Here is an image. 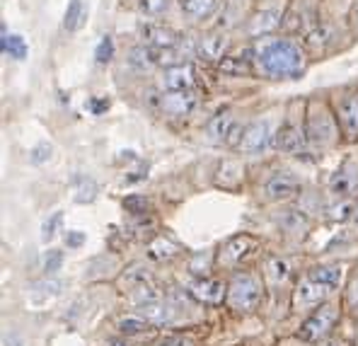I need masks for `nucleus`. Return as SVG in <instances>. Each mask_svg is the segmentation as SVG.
I'll return each mask as SVG.
<instances>
[{
	"mask_svg": "<svg viewBox=\"0 0 358 346\" xmlns=\"http://www.w3.org/2000/svg\"><path fill=\"white\" fill-rule=\"evenodd\" d=\"M266 271H268V279L273 283H281V281H286V276H288V264L281 257H271V259L266 261Z\"/></svg>",
	"mask_w": 358,
	"mask_h": 346,
	"instance_id": "obj_28",
	"label": "nucleus"
},
{
	"mask_svg": "<svg viewBox=\"0 0 358 346\" xmlns=\"http://www.w3.org/2000/svg\"><path fill=\"white\" fill-rule=\"evenodd\" d=\"M167 5H170V0H138L141 13L148 15V17H160L167 10Z\"/></svg>",
	"mask_w": 358,
	"mask_h": 346,
	"instance_id": "obj_30",
	"label": "nucleus"
},
{
	"mask_svg": "<svg viewBox=\"0 0 358 346\" xmlns=\"http://www.w3.org/2000/svg\"><path fill=\"white\" fill-rule=\"evenodd\" d=\"M87 107H90V112H92V114H102V112H107V109H109V99H92Z\"/></svg>",
	"mask_w": 358,
	"mask_h": 346,
	"instance_id": "obj_40",
	"label": "nucleus"
},
{
	"mask_svg": "<svg viewBox=\"0 0 358 346\" xmlns=\"http://www.w3.org/2000/svg\"><path fill=\"white\" fill-rule=\"evenodd\" d=\"M131 66H136L138 71L157 66L155 49H150V46H138V49H134V54H131Z\"/></svg>",
	"mask_w": 358,
	"mask_h": 346,
	"instance_id": "obj_25",
	"label": "nucleus"
},
{
	"mask_svg": "<svg viewBox=\"0 0 358 346\" xmlns=\"http://www.w3.org/2000/svg\"><path fill=\"white\" fill-rule=\"evenodd\" d=\"M305 143H308V134H305V129H300L298 124L286 122L278 129L276 148L283 150V153H300Z\"/></svg>",
	"mask_w": 358,
	"mask_h": 346,
	"instance_id": "obj_15",
	"label": "nucleus"
},
{
	"mask_svg": "<svg viewBox=\"0 0 358 346\" xmlns=\"http://www.w3.org/2000/svg\"><path fill=\"white\" fill-rule=\"evenodd\" d=\"M331 194L341 199H351L358 194V162L356 160H346L339 165V170L331 175L329 180Z\"/></svg>",
	"mask_w": 358,
	"mask_h": 346,
	"instance_id": "obj_8",
	"label": "nucleus"
},
{
	"mask_svg": "<svg viewBox=\"0 0 358 346\" xmlns=\"http://www.w3.org/2000/svg\"><path fill=\"white\" fill-rule=\"evenodd\" d=\"M336 117L346 138H358V92H346L336 102Z\"/></svg>",
	"mask_w": 358,
	"mask_h": 346,
	"instance_id": "obj_9",
	"label": "nucleus"
},
{
	"mask_svg": "<svg viewBox=\"0 0 358 346\" xmlns=\"http://www.w3.org/2000/svg\"><path fill=\"white\" fill-rule=\"evenodd\" d=\"M228 288L223 286L220 281L215 279H208V276H203V279H196L189 283V293H192L196 301L201 303H208V305H215V303H220L225 296H228Z\"/></svg>",
	"mask_w": 358,
	"mask_h": 346,
	"instance_id": "obj_14",
	"label": "nucleus"
},
{
	"mask_svg": "<svg viewBox=\"0 0 358 346\" xmlns=\"http://www.w3.org/2000/svg\"><path fill=\"white\" fill-rule=\"evenodd\" d=\"M51 145L49 143H39L36 148H31V153H29V160L34 162V165H41V162H46L51 157Z\"/></svg>",
	"mask_w": 358,
	"mask_h": 346,
	"instance_id": "obj_37",
	"label": "nucleus"
},
{
	"mask_svg": "<svg viewBox=\"0 0 358 346\" xmlns=\"http://www.w3.org/2000/svg\"><path fill=\"white\" fill-rule=\"evenodd\" d=\"M83 243H85V233H80V230H68L66 233V245L68 247H83Z\"/></svg>",
	"mask_w": 358,
	"mask_h": 346,
	"instance_id": "obj_38",
	"label": "nucleus"
},
{
	"mask_svg": "<svg viewBox=\"0 0 358 346\" xmlns=\"http://www.w3.org/2000/svg\"><path fill=\"white\" fill-rule=\"evenodd\" d=\"M138 31H141V36H143L145 46H150V49H172L179 41L175 29L165 27V24H157V22H141Z\"/></svg>",
	"mask_w": 358,
	"mask_h": 346,
	"instance_id": "obj_11",
	"label": "nucleus"
},
{
	"mask_svg": "<svg viewBox=\"0 0 358 346\" xmlns=\"http://www.w3.org/2000/svg\"><path fill=\"white\" fill-rule=\"evenodd\" d=\"M160 87L165 92H192L196 87V73L187 63L165 68V73L160 78Z\"/></svg>",
	"mask_w": 358,
	"mask_h": 346,
	"instance_id": "obj_6",
	"label": "nucleus"
},
{
	"mask_svg": "<svg viewBox=\"0 0 358 346\" xmlns=\"http://www.w3.org/2000/svg\"><path fill=\"white\" fill-rule=\"evenodd\" d=\"M124 208L131 216H145L150 211V201L145 196H138V194H131V196L124 199Z\"/></svg>",
	"mask_w": 358,
	"mask_h": 346,
	"instance_id": "obj_27",
	"label": "nucleus"
},
{
	"mask_svg": "<svg viewBox=\"0 0 358 346\" xmlns=\"http://www.w3.org/2000/svg\"><path fill=\"white\" fill-rule=\"evenodd\" d=\"M276 223L281 225V230H286L288 235H305V230H308V216H305L303 211H283L281 216L276 218Z\"/></svg>",
	"mask_w": 358,
	"mask_h": 346,
	"instance_id": "obj_18",
	"label": "nucleus"
},
{
	"mask_svg": "<svg viewBox=\"0 0 358 346\" xmlns=\"http://www.w3.org/2000/svg\"><path fill=\"white\" fill-rule=\"evenodd\" d=\"M351 20H354V27L358 31V8H354V13H351Z\"/></svg>",
	"mask_w": 358,
	"mask_h": 346,
	"instance_id": "obj_43",
	"label": "nucleus"
},
{
	"mask_svg": "<svg viewBox=\"0 0 358 346\" xmlns=\"http://www.w3.org/2000/svg\"><path fill=\"white\" fill-rule=\"evenodd\" d=\"M5 346H22V339L17 334H10V337H5Z\"/></svg>",
	"mask_w": 358,
	"mask_h": 346,
	"instance_id": "obj_42",
	"label": "nucleus"
},
{
	"mask_svg": "<svg viewBox=\"0 0 358 346\" xmlns=\"http://www.w3.org/2000/svg\"><path fill=\"white\" fill-rule=\"evenodd\" d=\"M41 264H44L46 274H54V271H59L63 266V252L61 250H49L44 254V261H41Z\"/></svg>",
	"mask_w": 358,
	"mask_h": 346,
	"instance_id": "obj_36",
	"label": "nucleus"
},
{
	"mask_svg": "<svg viewBox=\"0 0 358 346\" xmlns=\"http://www.w3.org/2000/svg\"><path fill=\"white\" fill-rule=\"evenodd\" d=\"M138 315L150 324H167L172 322V310L167 305L157 303H145V305H138Z\"/></svg>",
	"mask_w": 358,
	"mask_h": 346,
	"instance_id": "obj_21",
	"label": "nucleus"
},
{
	"mask_svg": "<svg viewBox=\"0 0 358 346\" xmlns=\"http://www.w3.org/2000/svg\"><path fill=\"white\" fill-rule=\"evenodd\" d=\"M327 293H329L327 286H322V283H317V281L310 279V276H305V279L298 283L296 301L300 303V305H315V303L322 301Z\"/></svg>",
	"mask_w": 358,
	"mask_h": 346,
	"instance_id": "obj_17",
	"label": "nucleus"
},
{
	"mask_svg": "<svg viewBox=\"0 0 358 346\" xmlns=\"http://www.w3.org/2000/svg\"><path fill=\"white\" fill-rule=\"evenodd\" d=\"M124 281L129 283L131 288H138V286H143V283H150V276H148V271H143V266L136 264L124 274Z\"/></svg>",
	"mask_w": 358,
	"mask_h": 346,
	"instance_id": "obj_32",
	"label": "nucleus"
},
{
	"mask_svg": "<svg viewBox=\"0 0 358 346\" xmlns=\"http://www.w3.org/2000/svg\"><path fill=\"white\" fill-rule=\"evenodd\" d=\"M305 134H308L310 143L320 145V148H329V145L336 143L339 129H336L334 117H331V112L324 104H320V102L310 104L308 122H305Z\"/></svg>",
	"mask_w": 358,
	"mask_h": 346,
	"instance_id": "obj_2",
	"label": "nucleus"
},
{
	"mask_svg": "<svg viewBox=\"0 0 358 346\" xmlns=\"http://www.w3.org/2000/svg\"><path fill=\"white\" fill-rule=\"evenodd\" d=\"M271 138H273L271 126H268L266 122H252V124L245 126V131H242V138H240L238 148L247 155H257V153H262V150L268 148Z\"/></svg>",
	"mask_w": 358,
	"mask_h": 346,
	"instance_id": "obj_7",
	"label": "nucleus"
},
{
	"mask_svg": "<svg viewBox=\"0 0 358 346\" xmlns=\"http://www.w3.org/2000/svg\"><path fill=\"white\" fill-rule=\"evenodd\" d=\"M61 220H63V213L56 211L41 223V240H44V243H49V240L56 238V233H59V228H61Z\"/></svg>",
	"mask_w": 358,
	"mask_h": 346,
	"instance_id": "obj_29",
	"label": "nucleus"
},
{
	"mask_svg": "<svg viewBox=\"0 0 358 346\" xmlns=\"http://www.w3.org/2000/svg\"><path fill=\"white\" fill-rule=\"evenodd\" d=\"M94 196H97V185H94V180L80 177V180H78V187H76V201L90 203V201H94Z\"/></svg>",
	"mask_w": 358,
	"mask_h": 346,
	"instance_id": "obj_26",
	"label": "nucleus"
},
{
	"mask_svg": "<svg viewBox=\"0 0 358 346\" xmlns=\"http://www.w3.org/2000/svg\"><path fill=\"white\" fill-rule=\"evenodd\" d=\"M199 104V97L196 92H165L160 97V107L165 114H170V117L175 119H184L189 117V114L196 109Z\"/></svg>",
	"mask_w": 358,
	"mask_h": 346,
	"instance_id": "obj_10",
	"label": "nucleus"
},
{
	"mask_svg": "<svg viewBox=\"0 0 358 346\" xmlns=\"http://www.w3.org/2000/svg\"><path fill=\"white\" fill-rule=\"evenodd\" d=\"M179 5L194 20H206L218 10V0H179Z\"/></svg>",
	"mask_w": 358,
	"mask_h": 346,
	"instance_id": "obj_20",
	"label": "nucleus"
},
{
	"mask_svg": "<svg viewBox=\"0 0 358 346\" xmlns=\"http://www.w3.org/2000/svg\"><path fill=\"white\" fill-rule=\"evenodd\" d=\"M114 56V41L112 36H102L97 44V49H94V59H97V63H109Z\"/></svg>",
	"mask_w": 358,
	"mask_h": 346,
	"instance_id": "obj_34",
	"label": "nucleus"
},
{
	"mask_svg": "<svg viewBox=\"0 0 358 346\" xmlns=\"http://www.w3.org/2000/svg\"><path fill=\"white\" fill-rule=\"evenodd\" d=\"M3 51L10 59L22 61L24 56H27V44H24V39L20 34H8V31H3Z\"/></svg>",
	"mask_w": 358,
	"mask_h": 346,
	"instance_id": "obj_24",
	"label": "nucleus"
},
{
	"mask_svg": "<svg viewBox=\"0 0 358 346\" xmlns=\"http://www.w3.org/2000/svg\"><path fill=\"white\" fill-rule=\"evenodd\" d=\"M59 291H61V281L46 279V281L34 283V288H31V296H36V293H41V296H44V298H54V296H59Z\"/></svg>",
	"mask_w": 358,
	"mask_h": 346,
	"instance_id": "obj_35",
	"label": "nucleus"
},
{
	"mask_svg": "<svg viewBox=\"0 0 358 346\" xmlns=\"http://www.w3.org/2000/svg\"><path fill=\"white\" fill-rule=\"evenodd\" d=\"M85 0H71L66 8V15H63V27L68 31H76L85 20Z\"/></svg>",
	"mask_w": 358,
	"mask_h": 346,
	"instance_id": "obj_23",
	"label": "nucleus"
},
{
	"mask_svg": "<svg viewBox=\"0 0 358 346\" xmlns=\"http://www.w3.org/2000/svg\"><path fill=\"white\" fill-rule=\"evenodd\" d=\"M150 327V322H145L143 317H126V319H121L119 322V329L124 334H141V332H145V329Z\"/></svg>",
	"mask_w": 358,
	"mask_h": 346,
	"instance_id": "obj_31",
	"label": "nucleus"
},
{
	"mask_svg": "<svg viewBox=\"0 0 358 346\" xmlns=\"http://www.w3.org/2000/svg\"><path fill=\"white\" fill-rule=\"evenodd\" d=\"M308 276L313 281L327 286L329 291H334V288L341 283V269H339V266H315V269L308 271Z\"/></svg>",
	"mask_w": 358,
	"mask_h": 346,
	"instance_id": "obj_22",
	"label": "nucleus"
},
{
	"mask_svg": "<svg viewBox=\"0 0 358 346\" xmlns=\"http://www.w3.org/2000/svg\"><path fill=\"white\" fill-rule=\"evenodd\" d=\"M255 247H257L255 238H250V235H235V238H230L228 243L223 245V250H220V261H223V264H238L245 257H250L252 252H255Z\"/></svg>",
	"mask_w": 358,
	"mask_h": 346,
	"instance_id": "obj_13",
	"label": "nucleus"
},
{
	"mask_svg": "<svg viewBox=\"0 0 358 346\" xmlns=\"http://www.w3.org/2000/svg\"><path fill=\"white\" fill-rule=\"evenodd\" d=\"M298 192H300V182L291 172H276L266 182V196L271 201H286V199L298 196Z\"/></svg>",
	"mask_w": 358,
	"mask_h": 346,
	"instance_id": "obj_12",
	"label": "nucleus"
},
{
	"mask_svg": "<svg viewBox=\"0 0 358 346\" xmlns=\"http://www.w3.org/2000/svg\"><path fill=\"white\" fill-rule=\"evenodd\" d=\"M150 254L155 257V259H170V257L177 254V247L170 243V240H157V243L150 245Z\"/></svg>",
	"mask_w": 358,
	"mask_h": 346,
	"instance_id": "obj_33",
	"label": "nucleus"
},
{
	"mask_svg": "<svg viewBox=\"0 0 358 346\" xmlns=\"http://www.w3.org/2000/svg\"><path fill=\"white\" fill-rule=\"evenodd\" d=\"M336 317H339V312H336L334 305H320L317 310L310 315L308 319H305L303 324H300V339L303 342H320V339H324L329 334V329L334 327Z\"/></svg>",
	"mask_w": 358,
	"mask_h": 346,
	"instance_id": "obj_4",
	"label": "nucleus"
},
{
	"mask_svg": "<svg viewBox=\"0 0 358 346\" xmlns=\"http://www.w3.org/2000/svg\"><path fill=\"white\" fill-rule=\"evenodd\" d=\"M160 346H192V342H187V339H162Z\"/></svg>",
	"mask_w": 358,
	"mask_h": 346,
	"instance_id": "obj_41",
	"label": "nucleus"
},
{
	"mask_svg": "<svg viewBox=\"0 0 358 346\" xmlns=\"http://www.w3.org/2000/svg\"><path fill=\"white\" fill-rule=\"evenodd\" d=\"M354 220H356V223H358V203H356V206H354Z\"/></svg>",
	"mask_w": 358,
	"mask_h": 346,
	"instance_id": "obj_44",
	"label": "nucleus"
},
{
	"mask_svg": "<svg viewBox=\"0 0 358 346\" xmlns=\"http://www.w3.org/2000/svg\"><path fill=\"white\" fill-rule=\"evenodd\" d=\"M329 213L334 220H344V218H349V213H354V206H349V203H339V206H331Z\"/></svg>",
	"mask_w": 358,
	"mask_h": 346,
	"instance_id": "obj_39",
	"label": "nucleus"
},
{
	"mask_svg": "<svg viewBox=\"0 0 358 346\" xmlns=\"http://www.w3.org/2000/svg\"><path fill=\"white\" fill-rule=\"evenodd\" d=\"M278 24H281V15H278L276 10H264V13H259L250 22V34L252 36H266L268 31H273Z\"/></svg>",
	"mask_w": 358,
	"mask_h": 346,
	"instance_id": "obj_19",
	"label": "nucleus"
},
{
	"mask_svg": "<svg viewBox=\"0 0 358 346\" xmlns=\"http://www.w3.org/2000/svg\"><path fill=\"white\" fill-rule=\"evenodd\" d=\"M225 49H228V36L215 31V34H206L203 39H199L196 56L203 61H220L225 56Z\"/></svg>",
	"mask_w": 358,
	"mask_h": 346,
	"instance_id": "obj_16",
	"label": "nucleus"
},
{
	"mask_svg": "<svg viewBox=\"0 0 358 346\" xmlns=\"http://www.w3.org/2000/svg\"><path fill=\"white\" fill-rule=\"evenodd\" d=\"M262 301V283L252 274H238L228 286V303L235 310H255Z\"/></svg>",
	"mask_w": 358,
	"mask_h": 346,
	"instance_id": "obj_3",
	"label": "nucleus"
},
{
	"mask_svg": "<svg viewBox=\"0 0 358 346\" xmlns=\"http://www.w3.org/2000/svg\"><path fill=\"white\" fill-rule=\"evenodd\" d=\"M255 61L262 73L273 80H291L303 75L305 56L298 44L291 39H278V36H262L255 46Z\"/></svg>",
	"mask_w": 358,
	"mask_h": 346,
	"instance_id": "obj_1",
	"label": "nucleus"
},
{
	"mask_svg": "<svg viewBox=\"0 0 358 346\" xmlns=\"http://www.w3.org/2000/svg\"><path fill=\"white\" fill-rule=\"evenodd\" d=\"M242 126L238 124V119L233 117L230 112H220L210 119L208 124V136L218 143H228V145H240L242 138Z\"/></svg>",
	"mask_w": 358,
	"mask_h": 346,
	"instance_id": "obj_5",
	"label": "nucleus"
}]
</instances>
